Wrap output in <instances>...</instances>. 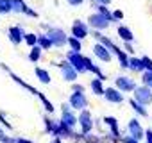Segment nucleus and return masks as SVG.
Here are the masks:
<instances>
[{"mask_svg":"<svg viewBox=\"0 0 152 143\" xmlns=\"http://www.w3.org/2000/svg\"><path fill=\"white\" fill-rule=\"evenodd\" d=\"M64 61L77 72V74H86V68H84V61H83V52H72L68 50L66 55H64Z\"/></svg>","mask_w":152,"mask_h":143,"instance_id":"3","label":"nucleus"},{"mask_svg":"<svg viewBox=\"0 0 152 143\" xmlns=\"http://www.w3.org/2000/svg\"><path fill=\"white\" fill-rule=\"evenodd\" d=\"M70 36H73V38L84 41V39L90 36V27L86 25L84 20H73V23H72V27H70Z\"/></svg>","mask_w":152,"mask_h":143,"instance_id":"6","label":"nucleus"},{"mask_svg":"<svg viewBox=\"0 0 152 143\" xmlns=\"http://www.w3.org/2000/svg\"><path fill=\"white\" fill-rule=\"evenodd\" d=\"M116 34H118V38L124 43H132L134 41V34H132V31L127 25H118L116 27Z\"/></svg>","mask_w":152,"mask_h":143,"instance_id":"18","label":"nucleus"},{"mask_svg":"<svg viewBox=\"0 0 152 143\" xmlns=\"http://www.w3.org/2000/svg\"><path fill=\"white\" fill-rule=\"evenodd\" d=\"M150 91H152V88H150Z\"/></svg>","mask_w":152,"mask_h":143,"instance_id":"49","label":"nucleus"},{"mask_svg":"<svg viewBox=\"0 0 152 143\" xmlns=\"http://www.w3.org/2000/svg\"><path fill=\"white\" fill-rule=\"evenodd\" d=\"M143 132H145V127H141V122L138 118H131L127 122V134L131 138H134L136 141H141L143 139Z\"/></svg>","mask_w":152,"mask_h":143,"instance_id":"10","label":"nucleus"},{"mask_svg":"<svg viewBox=\"0 0 152 143\" xmlns=\"http://www.w3.org/2000/svg\"><path fill=\"white\" fill-rule=\"evenodd\" d=\"M41 54H43V50L36 45V47H32L31 48V52H29V55H27V59L31 61V63H38L39 59H41Z\"/></svg>","mask_w":152,"mask_h":143,"instance_id":"30","label":"nucleus"},{"mask_svg":"<svg viewBox=\"0 0 152 143\" xmlns=\"http://www.w3.org/2000/svg\"><path fill=\"white\" fill-rule=\"evenodd\" d=\"M143 139H145V143H152V129H145Z\"/></svg>","mask_w":152,"mask_h":143,"instance_id":"42","label":"nucleus"},{"mask_svg":"<svg viewBox=\"0 0 152 143\" xmlns=\"http://www.w3.org/2000/svg\"><path fill=\"white\" fill-rule=\"evenodd\" d=\"M43 125H45V132L50 134L52 132V127H54V120L50 116H43Z\"/></svg>","mask_w":152,"mask_h":143,"instance_id":"35","label":"nucleus"},{"mask_svg":"<svg viewBox=\"0 0 152 143\" xmlns=\"http://www.w3.org/2000/svg\"><path fill=\"white\" fill-rule=\"evenodd\" d=\"M111 15H113V22H115V23L124 20V11H122V9H115V11H111Z\"/></svg>","mask_w":152,"mask_h":143,"instance_id":"37","label":"nucleus"},{"mask_svg":"<svg viewBox=\"0 0 152 143\" xmlns=\"http://www.w3.org/2000/svg\"><path fill=\"white\" fill-rule=\"evenodd\" d=\"M127 70L132 72V74H143V72H145L140 57H136V55H129V68Z\"/></svg>","mask_w":152,"mask_h":143,"instance_id":"22","label":"nucleus"},{"mask_svg":"<svg viewBox=\"0 0 152 143\" xmlns=\"http://www.w3.org/2000/svg\"><path fill=\"white\" fill-rule=\"evenodd\" d=\"M7 75H9V77H11V79H13V81H15V82H18V84H20V86H22V88H23V90H27V91H29V93H32V95H38V93H39V91H38V90H36V88H34V86H31V84H29V82H25V81H23V79H22V77H18V75H16V74H13V72H11V70H9V72H7Z\"/></svg>","mask_w":152,"mask_h":143,"instance_id":"19","label":"nucleus"},{"mask_svg":"<svg viewBox=\"0 0 152 143\" xmlns=\"http://www.w3.org/2000/svg\"><path fill=\"white\" fill-rule=\"evenodd\" d=\"M90 90H91V93L95 95V97H102L104 95V90H106V86H104V81H100V79H91V82H90Z\"/></svg>","mask_w":152,"mask_h":143,"instance_id":"23","label":"nucleus"},{"mask_svg":"<svg viewBox=\"0 0 152 143\" xmlns=\"http://www.w3.org/2000/svg\"><path fill=\"white\" fill-rule=\"evenodd\" d=\"M113 54L116 55V59H118V64H120V68H122V70H127V68H129V55H127V54H125V52H124V50H122V48H120L118 45L115 47Z\"/></svg>","mask_w":152,"mask_h":143,"instance_id":"21","label":"nucleus"},{"mask_svg":"<svg viewBox=\"0 0 152 143\" xmlns=\"http://www.w3.org/2000/svg\"><path fill=\"white\" fill-rule=\"evenodd\" d=\"M95 7H97V11H95V13H99L100 16H104L109 23H115V22H113V15H111V11H109L106 6H99V4H95Z\"/></svg>","mask_w":152,"mask_h":143,"instance_id":"29","label":"nucleus"},{"mask_svg":"<svg viewBox=\"0 0 152 143\" xmlns=\"http://www.w3.org/2000/svg\"><path fill=\"white\" fill-rule=\"evenodd\" d=\"M138 84H136V81L132 79V77H127V75H118L116 79H115V88L120 91V93H132L134 91V88H136Z\"/></svg>","mask_w":152,"mask_h":143,"instance_id":"8","label":"nucleus"},{"mask_svg":"<svg viewBox=\"0 0 152 143\" xmlns=\"http://www.w3.org/2000/svg\"><path fill=\"white\" fill-rule=\"evenodd\" d=\"M86 25L91 29V31H99V32H104L106 29H109V22L104 18V16H100L99 13H93V15H90L88 16V20H86Z\"/></svg>","mask_w":152,"mask_h":143,"instance_id":"7","label":"nucleus"},{"mask_svg":"<svg viewBox=\"0 0 152 143\" xmlns=\"http://www.w3.org/2000/svg\"><path fill=\"white\" fill-rule=\"evenodd\" d=\"M97 4H99V6H106V7H107V6L111 4V0H97Z\"/></svg>","mask_w":152,"mask_h":143,"instance_id":"46","label":"nucleus"},{"mask_svg":"<svg viewBox=\"0 0 152 143\" xmlns=\"http://www.w3.org/2000/svg\"><path fill=\"white\" fill-rule=\"evenodd\" d=\"M47 38L50 39L52 47L56 48H61V47H66V39H68V34L61 29V27H47Z\"/></svg>","mask_w":152,"mask_h":143,"instance_id":"2","label":"nucleus"},{"mask_svg":"<svg viewBox=\"0 0 152 143\" xmlns=\"http://www.w3.org/2000/svg\"><path fill=\"white\" fill-rule=\"evenodd\" d=\"M120 143H140V141H136V139H134V138H131L129 134H122Z\"/></svg>","mask_w":152,"mask_h":143,"instance_id":"40","label":"nucleus"},{"mask_svg":"<svg viewBox=\"0 0 152 143\" xmlns=\"http://www.w3.org/2000/svg\"><path fill=\"white\" fill-rule=\"evenodd\" d=\"M4 134H6V129H4L2 125H0V136H4Z\"/></svg>","mask_w":152,"mask_h":143,"instance_id":"48","label":"nucleus"},{"mask_svg":"<svg viewBox=\"0 0 152 143\" xmlns=\"http://www.w3.org/2000/svg\"><path fill=\"white\" fill-rule=\"evenodd\" d=\"M23 41H25V45L27 47H36V43H38V34H34V32H25L23 34Z\"/></svg>","mask_w":152,"mask_h":143,"instance_id":"31","label":"nucleus"},{"mask_svg":"<svg viewBox=\"0 0 152 143\" xmlns=\"http://www.w3.org/2000/svg\"><path fill=\"white\" fill-rule=\"evenodd\" d=\"M72 91H81V93H83V91H86V90H84V86H83V84H79V82H73V86H72Z\"/></svg>","mask_w":152,"mask_h":143,"instance_id":"43","label":"nucleus"},{"mask_svg":"<svg viewBox=\"0 0 152 143\" xmlns=\"http://www.w3.org/2000/svg\"><path fill=\"white\" fill-rule=\"evenodd\" d=\"M127 55H134V47L131 45V43H124V48H122Z\"/></svg>","mask_w":152,"mask_h":143,"instance_id":"39","label":"nucleus"},{"mask_svg":"<svg viewBox=\"0 0 152 143\" xmlns=\"http://www.w3.org/2000/svg\"><path fill=\"white\" fill-rule=\"evenodd\" d=\"M0 143H16V138L4 134V136H0Z\"/></svg>","mask_w":152,"mask_h":143,"instance_id":"41","label":"nucleus"},{"mask_svg":"<svg viewBox=\"0 0 152 143\" xmlns=\"http://www.w3.org/2000/svg\"><path fill=\"white\" fill-rule=\"evenodd\" d=\"M68 106L75 111H83L88 107V97H86V91H72L70 97H68Z\"/></svg>","mask_w":152,"mask_h":143,"instance_id":"4","label":"nucleus"},{"mask_svg":"<svg viewBox=\"0 0 152 143\" xmlns=\"http://www.w3.org/2000/svg\"><path fill=\"white\" fill-rule=\"evenodd\" d=\"M132 98L138 104H141L143 107H148L152 104V91L147 86H136L134 91H132Z\"/></svg>","mask_w":152,"mask_h":143,"instance_id":"5","label":"nucleus"},{"mask_svg":"<svg viewBox=\"0 0 152 143\" xmlns=\"http://www.w3.org/2000/svg\"><path fill=\"white\" fill-rule=\"evenodd\" d=\"M140 61H141L145 72H152V57H148V55H141Z\"/></svg>","mask_w":152,"mask_h":143,"instance_id":"32","label":"nucleus"},{"mask_svg":"<svg viewBox=\"0 0 152 143\" xmlns=\"http://www.w3.org/2000/svg\"><path fill=\"white\" fill-rule=\"evenodd\" d=\"M9 13H11L9 0H0V15H9Z\"/></svg>","mask_w":152,"mask_h":143,"instance_id":"34","label":"nucleus"},{"mask_svg":"<svg viewBox=\"0 0 152 143\" xmlns=\"http://www.w3.org/2000/svg\"><path fill=\"white\" fill-rule=\"evenodd\" d=\"M93 55H95L99 61H102V63H109V61L113 59V54H111L106 47H102L100 43H95V45H93Z\"/></svg>","mask_w":152,"mask_h":143,"instance_id":"16","label":"nucleus"},{"mask_svg":"<svg viewBox=\"0 0 152 143\" xmlns=\"http://www.w3.org/2000/svg\"><path fill=\"white\" fill-rule=\"evenodd\" d=\"M59 122H61L63 125H66L68 129L75 131V127H77V115H75L72 109H68V111H61V118H59Z\"/></svg>","mask_w":152,"mask_h":143,"instance_id":"15","label":"nucleus"},{"mask_svg":"<svg viewBox=\"0 0 152 143\" xmlns=\"http://www.w3.org/2000/svg\"><path fill=\"white\" fill-rule=\"evenodd\" d=\"M16 143H34V141L29 138H16Z\"/></svg>","mask_w":152,"mask_h":143,"instance_id":"45","label":"nucleus"},{"mask_svg":"<svg viewBox=\"0 0 152 143\" xmlns=\"http://www.w3.org/2000/svg\"><path fill=\"white\" fill-rule=\"evenodd\" d=\"M73 132L72 129H68L66 125H63L59 120H54V127H52V136L54 138H59V139H72L73 138Z\"/></svg>","mask_w":152,"mask_h":143,"instance_id":"11","label":"nucleus"},{"mask_svg":"<svg viewBox=\"0 0 152 143\" xmlns=\"http://www.w3.org/2000/svg\"><path fill=\"white\" fill-rule=\"evenodd\" d=\"M41 50H50V48H54L52 47V43H50V39L47 38V34H38V43H36Z\"/></svg>","mask_w":152,"mask_h":143,"instance_id":"28","label":"nucleus"},{"mask_svg":"<svg viewBox=\"0 0 152 143\" xmlns=\"http://www.w3.org/2000/svg\"><path fill=\"white\" fill-rule=\"evenodd\" d=\"M36 97H38V98L41 100V104H43V107H45V111H47L48 115H52V113L56 111V106H54V104H52V102H50V100L47 98V95H45V93H41V91H39V93H38Z\"/></svg>","mask_w":152,"mask_h":143,"instance_id":"27","label":"nucleus"},{"mask_svg":"<svg viewBox=\"0 0 152 143\" xmlns=\"http://www.w3.org/2000/svg\"><path fill=\"white\" fill-rule=\"evenodd\" d=\"M127 102H129V106L132 107V111H134L136 115H140V116H143V118H147V116H148V109H147V107H143L141 104H138L134 98H129Z\"/></svg>","mask_w":152,"mask_h":143,"instance_id":"25","label":"nucleus"},{"mask_svg":"<svg viewBox=\"0 0 152 143\" xmlns=\"http://www.w3.org/2000/svg\"><path fill=\"white\" fill-rule=\"evenodd\" d=\"M66 45L70 47V50H72V52H83V41H81V39H77V38H73V36H68Z\"/></svg>","mask_w":152,"mask_h":143,"instance_id":"26","label":"nucleus"},{"mask_svg":"<svg viewBox=\"0 0 152 143\" xmlns=\"http://www.w3.org/2000/svg\"><path fill=\"white\" fill-rule=\"evenodd\" d=\"M0 125H2L4 129H13V125H11L9 120L6 118V113H2V111H0Z\"/></svg>","mask_w":152,"mask_h":143,"instance_id":"36","label":"nucleus"},{"mask_svg":"<svg viewBox=\"0 0 152 143\" xmlns=\"http://www.w3.org/2000/svg\"><path fill=\"white\" fill-rule=\"evenodd\" d=\"M91 34H93V38L97 39V43H100L102 47H106V48H107V50H109V52L113 54V50H115V47H116V43H115V41H113L111 38H107V36H104V34H102V32H99V31H93Z\"/></svg>","mask_w":152,"mask_h":143,"instance_id":"17","label":"nucleus"},{"mask_svg":"<svg viewBox=\"0 0 152 143\" xmlns=\"http://www.w3.org/2000/svg\"><path fill=\"white\" fill-rule=\"evenodd\" d=\"M9 6H11V13L23 15V11L27 7V2H25V0H9Z\"/></svg>","mask_w":152,"mask_h":143,"instance_id":"24","label":"nucleus"},{"mask_svg":"<svg viewBox=\"0 0 152 143\" xmlns=\"http://www.w3.org/2000/svg\"><path fill=\"white\" fill-rule=\"evenodd\" d=\"M23 34H25V31L20 25H11L7 29V38L13 45H22L23 43Z\"/></svg>","mask_w":152,"mask_h":143,"instance_id":"14","label":"nucleus"},{"mask_svg":"<svg viewBox=\"0 0 152 143\" xmlns=\"http://www.w3.org/2000/svg\"><path fill=\"white\" fill-rule=\"evenodd\" d=\"M50 143H63V139H59V138H54V139H52Z\"/></svg>","mask_w":152,"mask_h":143,"instance_id":"47","label":"nucleus"},{"mask_svg":"<svg viewBox=\"0 0 152 143\" xmlns=\"http://www.w3.org/2000/svg\"><path fill=\"white\" fill-rule=\"evenodd\" d=\"M93 122H95V120H93V115L90 113L88 107L83 109V111H79V115H77V125H79V132H81L83 136L93 132V127H95Z\"/></svg>","mask_w":152,"mask_h":143,"instance_id":"1","label":"nucleus"},{"mask_svg":"<svg viewBox=\"0 0 152 143\" xmlns=\"http://www.w3.org/2000/svg\"><path fill=\"white\" fill-rule=\"evenodd\" d=\"M52 64H56V66L59 68V72H61V77H63L66 82H72V84H73V82H77V77H79V74H77V72H75V70H73V68H72V66H70V64H68L64 59H63L61 63H56V61H54Z\"/></svg>","mask_w":152,"mask_h":143,"instance_id":"9","label":"nucleus"},{"mask_svg":"<svg viewBox=\"0 0 152 143\" xmlns=\"http://www.w3.org/2000/svg\"><path fill=\"white\" fill-rule=\"evenodd\" d=\"M25 2H27V0H25Z\"/></svg>","mask_w":152,"mask_h":143,"instance_id":"50","label":"nucleus"},{"mask_svg":"<svg viewBox=\"0 0 152 143\" xmlns=\"http://www.w3.org/2000/svg\"><path fill=\"white\" fill-rule=\"evenodd\" d=\"M102 123H106V125H107V134L120 141V138H122V131H120L118 120H116L115 116H104V118H102Z\"/></svg>","mask_w":152,"mask_h":143,"instance_id":"13","label":"nucleus"},{"mask_svg":"<svg viewBox=\"0 0 152 143\" xmlns=\"http://www.w3.org/2000/svg\"><path fill=\"white\" fill-rule=\"evenodd\" d=\"M23 15H25V16H29V18H38V13H36V11H34L32 7H29V6L25 7V11H23Z\"/></svg>","mask_w":152,"mask_h":143,"instance_id":"38","label":"nucleus"},{"mask_svg":"<svg viewBox=\"0 0 152 143\" xmlns=\"http://www.w3.org/2000/svg\"><path fill=\"white\" fill-rule=\"evenodd\" d=\"M141 82L147 88H152V72H143L141 74Z\"/></svg>","mask_w":152,"mask_h":143,"instance_id":"33","label":"nucleus"},{"mask_svg":"<svg viewBox=\"0 0 152 143\" xmlns=\"http://www.w3.org/2000/svg\"><path fill=\"white\" fill-rule=\"evenodd\" d=\"M34 75H36V79H38L41 84H50V82H52V77H50V74H48L47 68L36 66V68H34Z\"/></svg>","mask_w":152,"mask_h":143,"instance_id":"20","label":"nucleus"},{"mask_svg":"<svg viewBox=\"0 0 152 143\" xmlns=\"http://www.w3.org/2000/svg\"><path fill=\"white\" fill-rule=\"evenodd\" d=\"M104 100L106 102H109V104H124V100H125V95L124 93H120L115 86H107L106 90H104Z\"/></svg>","mask_w":152,"mask_h":143,"instance_id":"12","label":"nucleus"},{"mask_svg":"<svg viewBox=\"0 0 152 143\" xmlns=\"http://www.w3.org/2000/svg\"><path fill=\"white\" fill-rule=\"evenodd\" d=\"M66 2L70 6H73V7H77V6H83L84 4V0H66Z\"/></svg>","mask_w":152,"mask_h":143,"instance_id":"44","label":"nucleus"}]
</instances>
